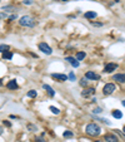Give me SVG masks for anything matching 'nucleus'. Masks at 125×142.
I'll return each instance as SVG.
<instances>
[{"label": "nucleus", "instance_id": "1", "mask_svg": "<svg viewBox=\"0 0 125 142\" xmlns=\"http://www.w3.org/2000/svg\"><path fill=\"white\" fill-rule=\"evenodd\" d=\"M85 131H86V133H88L89 136H99V135L101 133V128H100L96 123H89V125L86 126Z\"/></svg>", "mask_w": 125, "mask_h": 142}, {"label": "nucleus", "instance_id": "2", "mask_svg": "<svg viewBox=\"0 0 125 142\" xmlns=\"http://www.w3.org/2000/svg\"><path fill=\"white\" fill-rule=\"evenodd\" d=\"M19 24L21 27H34L35 25V20L30 15H24L19 19Z\"/></svg>", "mask_w": 125, "mask_h": 142}, {"label": "nucleus", "instance_id": "3", "mask_svg": "<svg viewBox=\"0 0 125 142\" xmlns=\"http://www.w3.org/2000/svg\"><path fill=\"white\" fill-rule=\"evenodd\" d=\"M115 84L114 83H106L105 86H104V88H103V93L104 94H106V96H109V94H111L114 91H115Z\"/></svg>", "mask_w": 125, "mask_h": 142}, {"label": "nucleus", "instance_id": "4", "mask_svg": "<svg viewBox=\"0 0 125 142\" xmlns=\"http://www.w3.org/2000/svg\"><path fill=\"white\" fill-rule=\"evenodd\" d=\"M38 47H39V49H40L41 52H43L44 54H48V55H49V54H51V53H53L51 47H49L46 43H39V45H38Z\"/></svg>", "mask_w": 125, "mask_h": 142}, {"label": "nucleus", "instance_id": "5", "mask_svg": "<svg viewBox=\"0 0 125 142\" xmlns=\"http://www.w3.org/2000/svg\"><path fill=\"white\" fill-rule=\"evenodd\" d=\"M51 78L58 80V82H65V80L68 79V77L65 74H59V73H53L51 74Z\"/></svg>", "mask_w": 125, "mask_h": 142}, {"label": "nucleus", "instance_id": "6", "mask_svg": "<svg viewBox=\"0 0 125 142\" xmlns=\"http://www.w3.org/2000/svg\"><path fill=\"white\" fill-rule=\"evenodd\" d=\"M85 78L86 79H90V80H99L100 79V75L94 73V72H86L85 73Z\"/></svg>", "mask_w": 125, "mask_h": 142}, {"label": "nucleus", "instance_id": "7", "mask_svg": "<svg viewBox=\"0 0 125 142\" xmlns=\"http://www.w3.org/2000/svg\"><path fill=\"white\" fill-rule=\"evenodd\" d=\"M113 80H116V82H119V83H125V74L124 73L114 74L113 75Z\"/></svg>", "mask_w": 125, "mask_h": 142}, {"label": "nucleus", "instance_id": "8", "mask_svg": "<svg viewBox=\"0 0 125 142\" xmlns=\"http://www.w3.org/2000/svg\"><path fill=\"white\" fill-rule=\"evenodd\" d=\"M94 93H95V88L94 87H90V88H85L84 91H83L81 92V96L83 97H89V96H91Z\"/></svg>", "mask_w": 125, "mask_h": 142}, {"label": "nucleus", "instance_id": "9", "mask_svg": "<svg viewBox=\"0 0 125 142\" xmlns=\"http://www.w3.org/2000/svg\"><path fill=\"white\" fill-rule=\"evenodd\" d=\"M104 140H105L106 142H118V137L115 135H111V133H106L105 136H104Z\"/></svg>", "mask_w": 125, "mask_h": 142}, {"label": "nucleus", "instance_id": "10", "mask_svg": "<svg viewBox=\"0 0 125 142\" xmlns=\"http://www.w3.org/2000/svg\"><path fill=\"white\" fill-rule=\"evenodd\" d=\"M116 68H118V64H116V63H109V64H106V66H105V69H104V72L110 73V72L115 71Z\"/></svg>", "mask_w": 125, "mask_h": 142}, {"label": "nucleus", "instance_id": "11", "mask_svg": "<svg viewBox=\"0 0 125 142\" xmlns=\"http://www.w3.org/2000/svg\"><path fill=\"white\" fill-rule=\"evenodd\" d=\"M66 60H68V62L74 67V68H78L79 67V60H76V58H73V57H68L66 58Z\"/></svg>", "mask_w": 125, "mask_h": 142}, {"label": "nucleus", "instance_id": "12", "mask_svg": "<svg viewBox=\"0 0 125 142\" xmlns=\"http://www.w3.org/2000/svg\"><path fill=\"white\" fill-rule=\"evenodd\" d=\"M8 88H9V89H18V88H19V86H18V83H16V80H15V79L9 80V83H8Z\"/></svg>", "mask_w": 125, "mask_h": 142}, {"label": "nucleus", "instance_id": "13", "mask_svg": "<svg viewBox=\"0 0 125 142\" xmlns=\"http://www.w3.org/2000/svg\"><path fill=\"white\" fill-rule=\"evenodd\" d=\"M43 88H44V89H46V91H48V93H49L51 97H54L55 92H54V89H53L50 86H48V84H44V86H43Z\"/></svg>", "mask_w": 125, "mask_h": 142}, {"label": "nucleus", "instance_id": "14", "mask_svg": "<svg viewBox=\"0 0 125 142\" xmlns=\"http://www.w3.org/2000/svg\"><path fill=\"white\" fill-rule=\"evenodd\" d=\"M13 58V53L10 52V50H6V52H4L3 53V59H11Z\"/></svg>", "mask_w": 125, "mask_h": 142}, {"label": "nucleus", "instance_id": "15", "mask_svg": "<svg viewBox=\"0 0 125 142\" xmlns=\"http://www.w3.org/2000/svg\"><path fill=\"white\" fill-rule=\"evenodd\" d=\"M85 18L86 19H94V18H96V13L95 11H88V13H85Z\"/></svg>", "mask_w": 125, "mask_h": 142}, {"label": "nucleus", "instance_id": "16", "mask_svg": "<svg viewBox=\"0 0 125 142\" xmlns=\"http://www.w3.org/2000/svg\"><path fill=\"white\" fill-rule=\"evenodd\" d=\"M85 57H86V54H85L84 52H79V53L76 54V60H83Z\"/></svg>", "mask_w": 125, "mask_h": 142}, {"label": "nucleus", "instance_id": "17", "mask_svg": "<svg viewBox=\"0 0 125 142\" xmlns=\"http://www.w3.org/2000/svg\"><path fill=\"white\" fill-rule=\"evenodd\" d=\"M113 117H115V118H121V117H123V113H121L120 111H118V109H114V111H113Z\"/></svg>", "mask_w": 125, "mask_h": 142}, {"label": "nucleus", "instance_id": "18", "mask_svg": "<svg viewBox=\"0 0 125 142\" xmlns=\"http://www.w3.org/2000/svg\"><path fill=\"white\" fill-rule=\"evenodd\" d=\"M6 50H10V47L8 44H1V45H0V52H1V53H4Z\"/></svg>", "mask_w": 125, "mask_h": 142}, {"label": "nucleus", "instance_id": "19", "mask_svg": "<svg viewBox=\"0 0 125 142\" xmlns=\"http://www.w3.org/2000/svg\"><path fill=\"white\" fill-rule=\"evenodd\" d=\"M36 94H38V93H36V91H35V89H31V91H29V92H28V97H30V98H35V97H36Z\"/></svg>", "mask_w": 125, "mask_h": 142}, {"label": "nucleus", "instance_id": "20", "mask_svg": "<svg viewBox=\"0 0 125 142\" xmlns=\"http://www.w3.org/2000/svg\"><path fill=\"white\" fill-rule=\"evenodd\" d=\"M80 86H81V87H86V86H88V79H86V78H83V79L80 80Z\"/></svg>", "mask_w": 125, "mask_h": 142}, {"label": "nucleus", "instance_id": "21", "mask_svg": "<svg viewBox=\"0 0 125 142\" xmlns=\"http://www.w3.org/2000/svg\"><path fill=\"white\" fill-rule=\"evenodd\" d=\"M73 135H74V133H73L71 131H65L62 136H64L65 138H69V137H73Z\"/></svg>", "mask_w": 125, "mask_h": 142}, {"label": "nucleus", "instance_id": "22", "mask_svg": "<svg viewBox=\"0 0 125 142\" xmlns=\"http://www.w3.org/2000/svg\"><path fill=\"white\" fill-rule=\"evenodd\" d=\"M50 111H51L54 114H59V113H60V111H59L56 107H54V106H50Z\"/></svg>", "mask_w": 125, "mask_h": 142}, {"label": "nucleus", "instance_id": "23", "mask_svg": "<svg viewBox=\"0 0 125 142\" xmlns=\"http://www.w3.org/2000/svg\"><path fill=\"white\" fill-rule=\"evenodd\" d=\"M70 80H71V82H74V80H75V74L73 73V72H70V74H69V77H68Z\"/></svg>", "mask_w": 125, "mask_h": 142}, {"label": "nucleus", "instance_id": "24", "mask_svg": "<svg viewBox=\"0 0 125 142\" xmlns=\"http://www.w3.org/2000/svg\"><path fill=\"white\" fill-rule=\"evenodd\" d=\"M23 4H24V5H31V4H33V0H24Z\"/></svg>", "mask_w": 125, "mask_h": 142}, {"label": "nucleus", "instance_id": "25", "mask_svg": "<svg viewBox=\"0 0 125 142\" xmlns=\"http://www.w3.org/2000/svg\"><path fill=\"white\" fill-rule=\"evenodd\" d=\"M28 128H29V130H31V131H36V127H35L34 125H30V123L28 125Z\"/></svg>", "mask_w": 125, "mask_h": 142}, {"label": "nucleus", "instance_id": "26", "mask_svg": "<svg viewBox=\"0 0 125 142\" xmlns=\"http://www.w3.org/2000/svg\"><path fill=\"white\" fill-rule=\"evenodd\" d=\"M93 112H94V113H101V112H103V109H101V108H99V107H98V108H95V109H94V111H93Z\"/></svg>", "mask_w": 125, "mask_h": 142}, {"label": "nucleus", "instance_id": "27", "mask_svg": "<svg viewBox=\"0 0 125 142\" xmlns=\"http://www.w3.org/2000/svg\"><path fill=\"white\" fill-rule=\"evenodd\" d=\"M36 142H46V141H45L44 138H40V137H38V138H36Z\"/></svg>", "mask_w": 125, "mask_h": 142}, {"label": "nucleus", "instance_id": "28", "mask_svg": "<svg viewBox=\"0 0 125 142\" xmlns=\"http://www.w3.org/2000/svg\"><path fill=\"white\" fill-rule=\"evenodd\" d=\"M4 125H5L6 127H10V122H9V121H4Z\"/></svg>", "mask_w": 125, "mask_h": 142}, {"label": "nucleus", "instance_id": "29", "mask_svg": "<svg viewBox=\"0 0 125 142\" xmlns=\"http://www.w3.org/2000/svg\"><path fill=\"white\" fill-rule=\"evenodd\" d=\"M4 18H6V14L5 13H1V14H0V19H4Z\"/></svg>", "mask_w": 125, "mask_h": 142}, {"label": "nucleus", "instance_id": "30", "mask_svg": "<svg viewBox=\"0 0 125 142\" xmlns=\"http://www.w3.org/2000/svg\"><path fill=\"white\" fill-rule=\"evenodd\" d=\"M10 19H11V20H13V19H16V15H10V16H9V20H10Z\"/></svg>", "mask_w": 125, "mask_h": 142}, {"label": "nucleus", "instance_id": "31", "mask_svg": "<svg viewBox=\"0 0 125 142\" xmlns=\"http://www.w3.org/2000/svg\"><path fill=\"white\" fill-rule=\"evenodd\" d=\"M93 24H94L95 27H101V25H103L101 23H93Z\"/></svg>", "mask_w": 125, "mask_h": 142}, {"label": "nucleus", "instance_id": "32", "mask_svg": "<svg viewBox=\"0 0 125 142\" xmlns=\"http://www.w3.org/2000/svg\"><path fill=\"white\" fill-rule=\"evenodd\" d=\"M1 133H3V128H1V127H0V135H1Z\"/></svg>", "mask_w": 125, "mask_h": 142}, {"label": "nucleus", "instance_id": "33", "mask_svg": "<svg viewBox=\"0 0 125 142\" xmlns=\"http://www.w3.org/2000/svg\"><path fill=\"white\" fill-rule=\"evenodd\" d=\"M3 86V82H1V79H0V87H1Z\"/></svg>", "mask_w": 125, "mask_h": 142}, {"label": "nucleus", "instance_id": "34", "mask_svg": "<svg viewBox=\"0 0 125 142\" xmlns=\"http://www.w3.org/2000/svg\"><path fill=\"white\" fill-rule=\"evenodd\" d=\"M123 106H124V107H125V99H124V101H123Z\"/></svg>", "mask_w": 125, "mask_h": 142}, {"label": "nucleus", "instance_id": "35", "mask_svg": "<svg viewBox=\"0 0 125 142\" xmlns=\"http://www.w3.org/2000/svg\"><path fill=\"white\" fill-rule=\"evenodd\" d=\"M94 142H103V141H94Z\"/></svg>", "mask_w": 125, "mask_h": 142}, {"label": "nucleus", "instance_id": "36", "mask_svg": "<svg viewBox=\"0 0 125 142\" xmlns=\"http://www.w3.org/2000/svg\"><path fill=\"white\" fill-rule=\"evenodd\" d=\"M123 131H124V132H125V126H124V128H123Z\"/></svg>", "mask_w": 125, "mask_h": 142}, {"label": "nucleus", "instance_id": "37", "mask_svg": "<svg viewBox=\"0 0 125 142\" xmlns=\"http://www.w3.org/2000/svg\"><path fill=\"white\" fill-rule=\"evenodd\" d=\"M61 1H68V0H61Z\"/></svg>", "mask_w": 125, "mask_h": 142}]
</instances>
